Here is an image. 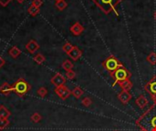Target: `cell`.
Here are the masks:
<instances>
[{
    "label": "cell",
    "instance_id": "1",
    "mask_svg": "<svg viewBox=\"0 0 156 131\" xmlns=\"http://www.w3.org/2000/svg\"><path fill=\"white\" fill-rule=\"evenodd\" d=\"M136 125L146 131H156V103L136 120Z\"/></svg>",
    "mask_w": 156,
    "mask_h": 131
},
{
    "label": "cell",
    "instance_id": "2",
    "mask_svg": "<svg viewBox=\"0 0 156 131\" xmlns=\"http://www.w3.org/2000/svg\"><path fill=\"white\" fill-rule=\"evenodd\" d=\"M103 13L106 15L110 14L112 11L116 12V6L122 0H91ZM117 14V12H116ZM118 15V14H117Z\"/></svg>",
    "mask_w": 156,
    "mask_h": 131
},
{
    "label": "cell",
    "instance_id": "3",
    "mask_svg": "<svg viewBox=\"0 0 156 131\" xmlns=\"http://www.w3.org/2000/svg\"><path fill=\"white\" fill-rule=\"evenodd\" d=\"M13 91L20 98L25 97L30 90H31V86L27 82L24 78H18L13 85Z\"/></svg>",
    "mask_w": 156,
    "mask_h": 131
},
{
    "label": "cell",
    "instance_id": "4",
    "mask_svg": "<svg viewBox=\"0 0 156 131\" xmlns=\"http://www.w3.org/2000/svg\"><path fill=\"white\" fill-rule=\"evenodd\" d=\"M110 75L114 79L113 86L116 84H119V83H121L126 79H130V78L132 77V73L124 66L120 67L119 68H117L112 73H110Z\"/></svg>",
    "mask_w": 156,
    "mask_h": 131
},
{
    "label": "cell",
    "instance_id": "5",
    "mask_svg": "<svg viewBox=\"0 0 156 131\" xmlns=\"http://www.w3.org/2000/svg\"><path fill=\"white\" fill-rule=\"evenodd\" d=\"M123 66L114 56H110L108 57L103 62H102V67L109 71L110 73H112L113 71H115L117 68H119L120 67Z\"/></svg>",
    "mask_w": 156,
    "mask_h": 131
},
{
    "label": "cell",
    "instance_id": "6",
    "mask_svg": "<svg viewBox=\"0 0 156 131\" xmlns=\"http://www.w3.org/2000/svg\"><path fill=\"white\" fill-rule=\"evenodd\" d=\"M145 91L151 96L154 102L156 103V75H154L144 86Z\"/></svg>",
    "mask_w": 156,
    "mask_h": 131
},
{
    "label": "cell",
    "instance_id": "7",
    "mask_svg": "<svg viewBox=\"0 0 156 131\" xmlns=\"http://www.w3.org/2000/svg\"><path fill=\"white\" fill-rule=\"evenodd\" d=\"M55 93L58 95V97L59 98H61L62 100H66L67 98H69V96L71 95V91L69 89L68 87H66L65 85L60 86V87H57L55 88Z\"/></svg>",
    "mask_w": 156,
    "mask_h": 131
},
{
    "label": "cell",
    "instance_id": "8",
    "mask_svg": "<svg viewBox=\"0 0 156 131\" xmlns=\"http://www.w3.org/2000/svg\"><path fill=\"white\" fill-rule=\"evenodd\" d=\"M50 82H51V84H53L56 88H57V87H60V86L65 85V83H66V78H65L62 74L57 73L54 77H52V78L50 79Z\"/></svg>",
    "mask_w": 156,
    "mask_h": 131
},
{
    "label": "cell",
    "instance_id": "9",
    "mask_svg": "<svg viewBox=\"0 0 156 131\" xmlns=\"http://www.w3.org/2000/svg\"><path fill=\"white\" fill-rule=\"evenodd\" d=\"M70 32L74 35V36H80L83 33L84 31V26L80 23V22H76L75 24H73L70 28H69Z\"/></svg>",
    "mask_w": 156,
    "mask_h": 131
},
{
    "label": "cell",
    "instance_id": "10",
    "mask_svg": "<svg viewBox=\"0 0 156 131\" xmlns=\"http://www.w3.org/2000/svg\"><path fill=\"white\" fill-rule=\"evenodd\" d=\"M39 48V45L36 40L31 39L30 41H28L26 44V49L30 53V54H34L36 51H37Z\"/></svg>",
    "mask_w": 156,
    "mask_h": 131
},
{
    "label": "cell",
    "instance_id": "11",
    "mask_svg": "<svg viewBox=\"0 0 156 131\" xmlns=\"http://www.w3.org/2000/svg\"><path fill=\"white\" fill-rule=\"evenodd\" d=\"M68 56L73 60V61H77L80 58V57L82 56V51L76 46H74V47L72 48V50L68 54Z\"/></svg>",
    "mask_w": 156,
    "mask_h": 131
},
{
    "label": "cell",
    "instance_id": "12",
    "mask_svg": "<svg viewBox=\"0 0 156 131\" xmlns=\"http://www.w3.org/2000/svg\"><path fill=\"white\" fill-rule=\"evenodd\" d=\"M118 99L123 104V105H126L131 99H132V95L129 91H125V90H122V92L119 93L118 95Z\"/></svg>",
    "mask_w": 156,
    "mask_h": 131
},
{
    "label": "cell",
    "instance_id": "13",
    "mask_svg": "<svg viewBox=\"0 0 156 131\" xmlns=\"http://www.w3.org/2000/svg\"><path fill=\"white\" fill-rule=\"evenodd\" d=\"M11 92H13V86L7 82H5L0 86V93H2L4 96H9Z\"/></svg>",
    "mask_w": 156,
    "mask_h": 131
},
{
    "label": "cell",
    "instance_id": "14",
    "mask_svg": "<svg viewBox=\"0 0 156 131\" xmlns=\"http://www.w3.org/2000/svg\"><path fill=\"white\" fill-rule=\"evenodd\" d=\"M135 103H136V105L141 109H144L145 107H147L148 106V99L144 96V95H141V96H139L137 98H136V100H135Z\"/></svg>",
    "mask_w": 156,
    "mask_h": 131
},
{
    "label": "cell",
    "instance_id": "15",
    "mask_svg": "<svg viewBox=\"0 0 156 131\" xmlns=\"http://www.w3.org/2000/svg\"><path fill=\"white\" fill-rule=\"evenodd\" d=\"M119 85L122 88V89L125 90V91H130L133 88V83L130 79H126V80L119 83Z\"/></svg>",
    "mask_w": 156,
    "mask_h": 131
},
{
    "label": "cell",
    "instance_id": "16",
    "mask_svg": "<svg viewBox=\"0 0 156 131\" xmlns=\"http://www.w3.org/2000/svg\"><path fill=\"white\" fill-rule=\"evenodd\" d=\"M11 116V112L4 106H0V119H8Z\"/></svg>",
    "mask_w": 156,
    "mask_h": 131
},
{
    "label": "cell",
    "instance_id": "17",
    "mask_svg": "<svg viewBox=\"0 0 156 131\" xmlns=\"http://www.w3.org/2000/svg\"><path fill=\"white\" fill-rule=\"evenodd\" d=\"M8 53H9V55H10V57H13V58H16V57L21 54V50H20L17 47L14 46V47H12L9 49Z\"/></svg>",
    "mask_w": 156,
    "mask_h": 131
},
{
    "label": "cell",
    "instance_id": "18",
    "mask_svg": "<svg viewBox=\"0 0 156 131\" xmlns=\"http://www.w3.org/2000/svg\"><path fill=\"white\" fill-rule=\"evenodd\" d=\"M83 90L80 88V87H76L74 88V89L71 91V95H73V97L77 99H79L82 95H83Z\"/></svg>",
    "mask_w": 156,
    "mask_h": 131
},
{
    "label": "cell",
    "instance_id": "19",
    "mask_svg": "<svg viewBox=\"0 0 156 131\" xmlns=\"http://www.w3.org/2000/svg\"><path fill=\"white\" fill-rule=\"evenodd\" d=\"M55 6L57 7L58 10L63 11V10L68 6V3H67L65 0H59V1H57V2L55 3Z\"/></svg>",
    "mask_w": 156,
    "mask_h": 131
},
{
    "label": "cell",
    "instance_id": "20",
    "mask_svg": "<svg viewBox=\"0 0 156 131\" xmlns=\"http://www.w3.org/2000/svg\"><path fill=\"white\" fill-rule=\"evenodd\" d=\"M73 67H74L73 63H72L71 61H69V59H67V60L63 61V63H62V68H63L64 70H66V71L72 70Z\"/></svg>",
    "mask_w": 156,
    "mask_h": 131
},
{
    "label": "cell",
    "instance_id": "21",
    "mask_svg": "<svg viewBox=\"0 0 156 131\" xmlns=\"http://www.w3.org/2000/svg\"><path fill=\"white\" fill-rule=\"evenodd\" d=\"M39 8L38 7H36V6H34V5H30L29 7H28V10H27V12H28V14L31 16H36L38 13H39Z\"/></svg>",
    "mask_w": 156,
    "mask_h": 131
},
{
    "label": "cell",
    "instance_id": "22",
    "mask_svg": "<svg viewBox=\"0 0 156 131\" xmlns=\"http://www.w3.org/2000/svg\"><path fill=\"white\" fill-rule=\"evenodd\" d=\"M147 61L151 64V65H153V66H155L156 65V53L155 52H151L149 55H148V57H147Z\"/></svg>",
    "mask_w": 156,
    "mask_h": 131
},
{
    "label": "cell",
    "instance_id": "23",
    "mask_svg": "<svg viewBox=\"0 0 156 131\" xmlns=\"http://www.w3.org/2000/svg\"><path fill=\"white\" fill-rule=\"evenodd\" d=\"M45 60H46L45 57H44L42 54H40V53H38L37 55H36V57H34V61H35L37 64H38V65L43 64V63L45 62Z\"/></svg>",
    "mask_w": 156,
    "mask_h": 131
},
{
    "label": "cell",
    "instance_id": "24",
    "mask_svg": "<svg viewBox=\"0 0 156 131\" xmlns=\"http://www.w3.org/2000/svg\"><path fill=\"white\" fill-rule=\"evenodd\" d=\"M73 47H74V46H73L72 44H70L69 42H66V43L63 45V47H62V50H63L66 54H69V53L72 50Z\"/></svg>",
    "mask_w": 156,
    "mask_h": 131
},
{
    "label": "cell",
    "instance_id": "25",
    "mask_svg": "<svg viewBox=\"0 0 156 131\" xmlns=\"http://www.w3.org/2000/svg\"><path fill=\"white\" fill-rule=\"evenodd\" d=\"M30 119H31V121L34 122V123H38V122L42 119V116H41L39 113L35 112V113L30 117Z\"/></svg>",
    "mask_w": 156,
    "mask_h": 131
},
{
    "label": "cell",
    "instance_id": "26",
    "mask_svg": "<svg viewBox=\"0 0 156 131\" xmlns=\"http://www.w3.org/2000/svg\"><path fill=\"white\" fill-rule=\"evenodd\" d=\"M10 124L8 119H0V129L3 130L7 128V126Z\"/></svg>",
    "mask_w": 156,
    "mask_h": 131
},
{
    "label": "cell",
    "instance_id": "27",
    "mask_svg": "<svg viewBox=\"0 0 156 131\" xmlns=\"http://www.w3.org/2000/svg\"><path fill=\"white\" fill-rule=\"evenodd\" d=\"M37 95L41 98H45L48 95V89L45 87H41L37 89Z\"/></svg>",
    "mask_w": 156,
    "mask_h": 131
},
{
    "label": "cell",
    "instance_id": "28",
    "mask_svg": "<svg viewBox=\"0 0 156 131\" xmlns=\"http://www.w3.org/2000/svg\"><path fill=\"white\" fill-rule=\"evenodd\" d=\"M81 104L84 106V107H86V108H89L91 104H92V100H91V98H89V97H86V98H84L83 99H82V101H81Z\"/></svg>",
    "mask_w": 156,
    "mask_h": 131
},
{
    "label": "cell",
    "instance_id": "29",
    "mask_svg": "<svg viewBox=\"0 0 156 131\" xmlns=\"http://www.w3.org/2000/svg\"><path fill=\"white\" fill-rule=\"evenodd\" d=\"M66 78L68 79H74L76 78V72L73 71V70H69V71H66Z\"/></svg>",
    "mask_w": 156,
    "mask_h": 131
},
{
    "label": "cell",
    "instance_id": "30",
    "mask_svg": "<svg viewBox=\"0 0 156 131\" xmlns=\"http://www.w3.org/2000/svg\"><path fill=\"white\" fill-rule=\"evenodd\" d=\"M31 5H34V6H36V7H38L39 8L43 5V1L42 0H33Z\"/></svg>",
    "mask_w": 156,
    "mask_h": 131
},
{
    "label": "cell",
    "instance_id": "31",
    "mask_svg": "<svg viewBox=\"0 0 156 131\" xmlns=\"http://www.w3.org/2000/svg\"><path fill=\"white\" fill-rule=\"evenodd\" d=\"M12 0H0V5L2 6H6Z\"/></svg>",
    "mask_w": 156,
    "mask_h": 131
},
{
    "label": "cell",
    "instance_id": "32",
    "mask_svg": "<svg viewBox=\"0 0 156 131\" xmlns=\"http://www.w3.org/2000/svg\"><path fill=\"white\" fill-rule=\"evenodd\" d=\"M5 64V59L0 56V68H2V67L4 66Z\"/></svg>",
    "mask_w": 156,
    "mask_h": 131
},
{
    "label": "cell",
    "instance_id": "33",
    "mask_svg": "<svg viewBox=\"0 0 156 131\" xmlns=\"http://www.w3.org/2000/svg\"><path fill=\"white\" fill-rule=\"evenodd\" d=\"M16 1H17L18 3H23V2H24L25 0H16Z\"/></svg>",
    "mask_w": 156,
    "mask_h": 131
},
{
    "label": "cell",
    "instance_id": "34",
    "mask_svg": "<svg viewBox=\"0 0 156 131\" xmlns=\"http://www.w3.org/2000/svg\"><path fill=\"white\" fill-rule=\"evenodd\" d=\"M140 131H146V130H145V129H141V130Z\"/></svg>",
    "mask_w": 156,
    "mask_h": 131
},
{
    "label": "cell",
    "instance_id": "35",
    "mask_svg": "<svg viewBox=\"0 0 156 131\" xmlns=\"http://www.w3.org/2000/svg\"><path fill=\"white\" fill-rule=\"evenodd\" d=\"M154 18H155V20H156V11H155V13H154Z\"/></svg>",
    "mask_w": 156,
    "mask_h": 131
},
{
    "label": "cell",
    "instance_id": "36",
    "mask_svg": "<svg viewBox=\"0 0 156 131\" xmlns=\"http://www.w3.org/2000/svg\"><path fill=\"white\" fill-rule=\"evenodd\" d=\"M55 1H56V2H57V1H59V0H55Z\"/></svg>",
    "mask_w": 156,
    "mask_h": 131
}]
</instances>
